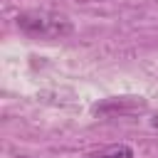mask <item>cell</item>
Returning a JSON list of instances; mask_svg holds the SVG:
<instances>
[{"label":"cell","mask_w":158,"mask_h":158,"mask_svg":"<svg viewBox=\"0 0 158 158\" xmlns=\"http://www.w3.org/2000/svg\"><path fill=\"white\" fill-rule=\"evenodd\" d=\"M146 109V99L141 96H114L106 101H99L91 106V114L96 116H128V114H138Z\"/></svg>","instance_id":"2"},{"label":"cell","mask_w":158,"mask_h":158,"mask_svg":"<svg viewBox=\"0 0 158 158\" xmlns=\"http://www.w3.org/2000/svg\"><path fill=\"white\" fill-rule=\"evenodd\" d=\"M15 158H32V156H15Z\"/></svg>","instance_id":"6"},{"label":"cell","mask_w":158,"mask_h":158,"mask_svg":"<svg viewBox=\"0 0 158 158\" xmlns=\"http://www.w3.org/2000/svg\"><path fill=\"white\" fill-rule=\"evenodd\" d=\"M15 22L20 32L37 40H62L74 32V25L69 17L49 10H25L15 17Z\"/></svg>","instance_id":"1"},{"label":"cell","mask_w":158,"mask_h":158,"mask_svg":"<svg viewBox=\"0 0 158 158\" xmlns=\"http://www.w3.org/2000/svg\"><path fill=\"white\" fill-rule=\"evenodd\" d=\"M151 126H153V128H158V114H156V116L151 118Z\"/></svg>","instance_id":"4"},{"label":"cell","mask_w":158,"mask_h":158,"mask_svg":"<svg viewBox=\"0 0 158 158\" xmlns=\"http://www.w3.org/2000/svg\"><path fill=\"white\" fill-rule=\"evenodd\" d=\"M84 158H133V148L126 146V143H114V146L91 151V153H86Z\"/></svg>","instance_id":"3"},{"label":"cell","mask_w":158,"mask_h":158,"mask_svg":"<svg viewBox=\"0 0 158 158\" xmlns=\"http://www.w3.org/2000/svg\"><path fill=\"white\" fill-rule=\"evenodd\" d=\"M77 2H106V0H77Z\"/></svg>","instance_id":"5"}]
</instances>
